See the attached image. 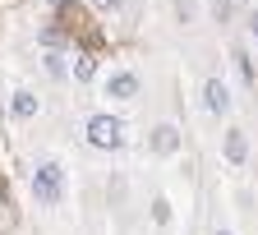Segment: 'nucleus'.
<instances>
[{
	"label": "nucleus",
	"instance_id": "nucleus-1",
	"mask_svg": "<svg viewBox=\"0 0 258 235\" xmlns=\"http://www.w3.org/2000/svg\"><path fill=\"white\" fill-rule=\"evenodd\" d=\"M32 194H37V203H46V208L60 203V194H64V171H60L55 161H42L37 171H32Z\"/></svg>",
	"mask_w": 258,
	"mask_h": 235
},
{
	"label": "nucleus",
	"instance_id": "nucleus-2",
	"mask_svg": "<svg viewBox=\"0 0 258 235\" xmlns=\"http://www.w3.org/2000/svg\"><path fill=\"white\" fill-rule=\"evenodd\" d=\"M88 143L92 148H120L124 143V125L115 115H92L88 120Z\"/></svg>",
	"mask_w": 258,
	"mask_h": 235
},
{
	"label": "nucleus",
	"instance_id": "nucleus-3",
	"mask_svg": "<svg viewBox=\"0 0 258 235\" xmlns=\"http://www.w3.org/2000/svg\"><path fill=\"white\" fill-rule=\"evenodd\" d=\"M203 102H208V111H217V115L231 111V92H226L221 79H208V83H203Z\"/></svg>",
	"mask_w": 258,
	"mask_h": 235
},
{
	"label": "nucleus",
	"instance_id": "nucleus-4",
	"mask_svg": "<svg viewBox=\"0 0 258 235\" xmlns=\"http://www.w3.org/2000/svg\"><path fill=\"white\" fill-rule=\"evenodd\" d=\"M134 92H139V74H111V79H106V97H120V102H129Z\"/></svg>",
	"mask_w": 258,
	"mask_h": 235
},
{
	"label": "nucleus",
	"instance_id": "nucleus-5",
	"mask_svg": "<svg viewBox=\"0 0 258 235\" xmlns=\"http://www.w3.org/2000/svg\"><path fill=\"white\" fill-rule=\"evenodd\" d=\"M180 148V129L175 125H157L152 129V152H175Z\"/></svg>",
	"mask_w": 258,
	"mask_h": 235
},
{
	"label": "nucleus",
	"instance_id": "nucleus-6",
	"mask_svg": "<svg viewBox=\"0 0 258 235\" xmlns=\"http://www.w3.org/2000/svg\"><path fill=\"white\" fill-rule=\"evenodd\" d=\"M249 157V139H244V129H231V134H226V161H244Z\"/></svg>",
	"mask_w": 258,
	"mask_h": 235
},
{
	"label": "nucleus",
	"instance_id": "nucleus-7",
	"mask_svg": "<svg viewBox=\"0 0 258 235\" xmlns=\"http://www.w3.org/2000/svg\"><path fill=\"white\" fill-rule=\"evenodd\" d=\"M14 115L32 120V115H37V97H32V92H14Z\"/></svg>",
	"mask_w": 258,
	"mask_h": 235
},
{
	"label": "nucleus",
	"instance_id": "nucleus-8",
	"mask_svg": "<svg viewBox=\"0 0 258 235\" xmlns=\"http://www.w3.org/2000/svg\"><path fill=\"white\" fill-rule=\"evenodd\" d=\"M92 70H97V60H92V55H79V65H74V74H79V79H92Z\"/></svg>",
	"mask_w": 258,
	"mask_h": 235
},
{
	"label": "nucleus",
	"instance_id": "nucleus-9",
	"mask_svg": "<svg viewBox=\"0 0 258 235\" xmlns=\"http://www.w3.org/2000/svg\"><path fill=\"white\" fill-rule=\"evenodd\" d=\"M152 217H157V221H166V217H171V203H166V198H157V203H152Z\"/></svg>",
	"mask_w": 258,
	"mask_h": 235
},
{
	"label": "nucleus",
	"instance_id": "nucleus-10",
	"mask_svg": "<svg viewBox=\"0 0 258 235\" xmlns=\"http://www.w3.org/2000/svg\"><path fill=\"white\" fill-rule=\"evenodd\" d=\"M92 5H97V10H120L124 0H92Z\"/></svg>",
	"mask_w": 258,
	"mask_h": 235
},
{
	"label": "nucleus",
	"instance_id": "nucleus-11",
	"mask_svg": "<svg viewBox=\"0 0 258 235\" xmlns=\"http://www.w3.org/2000/svg\"><path fill=\"white\" fill-rule=\"evenodd\" d=\"M249 32H253V37H258V10L249 14Z\"/></svg>",
	"mask_w": 258,
	"mask_h": 235
},
{
	"label": "nucleus",
	"instance_id": "nucleus-12",
	"mask_svg": "<svg viewBox=\"0 0 258 235\" xmlns=\"http://www.w3.org/2000/svg\"><path fill=\"white\" fill-rule=\"evenodd\" d=\"M51 5H70V0H51Z\"/></svg>",
	"mask_w": 258,
	"mask_h": 235
},
{
	"label": "nucleus",
	"instance_id": "nucleus-13",
	"mask_svg": "<svg viewBox=\"0 0 258 235\" xmlns=\"http://www.w3.org/2000/svg\"><path fill=\"white\" fill-rule=\"evenodd\" d=\"M217 235H231V230H217Z\"/></svg>",
	"mask_w": 258,
	"mask_h": 235
}]
</instances>
